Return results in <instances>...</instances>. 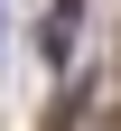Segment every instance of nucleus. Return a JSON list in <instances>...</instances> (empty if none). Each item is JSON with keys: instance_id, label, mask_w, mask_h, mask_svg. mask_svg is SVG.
<instances>
[]
</instances>
